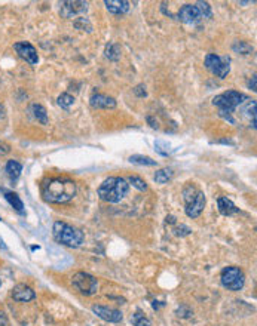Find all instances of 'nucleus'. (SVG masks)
I'll list each match as a JSON object with an SVG mask.
<instances>
[{"label": "nucleus", "instance_id": "f257e3e1", "mask_svg": "<svg viewBox=\"0 0 257 326\" xmlns=\"http://www.w3.org/2000/svg\"><path fill=\"white\" fill-rule=\"evenodd\" d=\"M42 196L49 203H66L76 196V184L71 179H51L42 187Z\"/></svg>", "mask_w": 257, "mask_h": 326}, {"label": "nucleus", "instance_id": "f03ea898", "mask_svg": "<svg viewBox=\"0 0 257 326\" xmlns=\"http://www.w3.org/2000/svg\"><path fill=\"white\" fill-rule=\"evenodd\" d=\"M130 184L126 179L120 176H110L103 181V184L98 187V196L101 200L107 203H119L125 196L128 195Z\"/></svg>", "mask_w": 257, "mask_h": 326}, {"label": "nucleus", "instance_id": "7ed1b4c3", "mask_svg": "<svg viewBox=\"0 0 257 326\" xmlns=\"http://www.w3.org/2000/svg\"><path fill=\"white\" fill-rule=\"evenodd\" d=\"M244 101H247V97L241 92L236 90H226L217 97L212 98V104L219 109L220 116L225 117L226 120H229L231 123H235L232 113L238 109Z\"/></svg>", "mask_w": 257, "mask_h": 326}, {"label": "nucleus", "instance_id": "20e7f679", "mask_svg": "<svg viewBox=\"0 0 257 326\" xmlns=\"http://www.w3.org/2000/svg\"><path fill=\"white\" fill-rule=\"evenodd\" d=\"M52 235H54V239L57 240L58 243H63L66 246H70V248H77L83 243L85 236L80 230L71 227L66 222H61V221H57L54 224V228H52Z\"/></svg>", "mask_w": 257, "mask_h": 326}, {"label": "nucleus", "instance_id": "39448f33", "mask_svg": "<svg viewBox=\"0 0 257 326\" xmlns=\"http://www.w3.org/2000/svg\"><path fill=\"white\" fill-rule=\"evenodd\" d=\"M222 285L229 291H239L245 283V276L239 267H226L220 274Z\"/></svg>", "mask_w": 257, "mask_h": 326}, {"label": "nucleus", "instance_id": "423d86ee", "mask_svg": "<svg viewBox=\"0 0 257 326\" xmlns=\"http://www.w3.org/2000/svg\"><path fill=\"white\" fill-rule=\"evenodd\" d=\"M205 67L214 76L225 79L231 71V60L228 57H219L216 54H208L205 57Z\"/></svg>", "mask_w": 257, "mask_h": 326}, {"label": "nucleus", "instance_id": "0eeeda50", "mask_svg": "<svg viewBox=\"0 0 257 326\" xmlns=\"http://www.w3.org/2000/svg\"><path fill=\"white\" fill-rule=\"evenodd\" d=\"M71 283L83 295H94L98 291V281L91 274L85 273V271L76 273L73 276V279H71Z\"/></svg>", "mask_w": 257, "mask_h": 326}, {"label": "nucleus", "instance_id": "6e6552de", "mask_svg": "<svg viewBox=\"0 0 257 326\" xmlns=\"http://www.w3.org/2000/svg\"><path fill=\"white\" fill-rule=\"evenodd\" d=\"M60 6H61L60 8V14H61L63 18H73V17L85 14L88 11V3L87 2H79V0L63 2Z\"/></svg>", "mask_w": 257, "mask_h": 326}, {"label": "nucleus", "instance_id": "1a4fd4ad", "mask_svg": "<svg viewBox=\"0 0 257 326\" xmlns=\"http://www.w3.org/2000/svg\"><path fill=\"white\" fill-rule=\"evenodd\" d=\"M14 49L17 51V54L25 60L30 65H36L39 63V55L37 51L34 49L33 44H30L28 42H20V43L14 44Z\"/></svg>", "mask_w": 257, "mask_h": 326}, {"label": "nucleus", "instance_id": "9d476101", "mask_svg": "<svg viewBox=\"0 0 257 326\" xmlns=\"http://www.w3.org/2000/svg\"><path fill=\"white\" fill-rule=\"evenodd\" d=\"M205 206V195L202 192H198L193 199H190L186 203V215L189 218H198Z\"/></svg>", "mask_w": 257, "mask_h": 326}, {"label": "nucleus", "instance_id": "9b49d317", "mask_svg": "<svg viewBox=\"0 0 257 326\" xmlns=\"http://www.w3.org/2000/svg\"><path fill=\"white\" fill-rule=\"evenodd\" d=\"M93 313L97 314L100 319L110 322V323H119L122 320V313L115 308H109V307H103V305H94Z\"/></svg>", "mask_w": 257, "mask_h": 326}, {"label": "nucleus", "instance_id": "f8f14e48", "mask_svg": "<svg viewBox=\"0 0 257 326\" xmlns=\"http://www.w3.org/2000/svg\"><path fill=\"white\" fill-rule=\"evenodd\" d=\"M179 18H180V21L186 22V24H196L202 20V15H201L199 9L196 8V5H185L179 12Z\"/></svg>", "mask_w": 257, "mask_h": 326}, {"label": "nucleus", "instance_id": "ddd939ff", "mask_svg": "<svg viewBox=\"0 0 257 326\" xmlns=\"http://www.w3.org/2000/svg\"><path fill=\"white\" fill-rule=\"evenodd\" d=\"M90 104L94 109H115L116 107L115 98L103 95V94H94L90 98Z\"/></svg>", "mask_w": 257, "mask_h": 326}, {"label": "nucleus", "instance_id": "4468645a", "mask_svg": "<svg viewBox=\"0 0 257 326\" xmlns=\"http://www.w3.org/2000/svg\"><path fill=\"white\" fill-rule=\"evenodd\" d=\"M12 297L14 300L17 301H21V303H27V301H31L36 298V294L34 291L30 288V286H25V285H18L14 292H12Z\"/></svg>", "mask_w": 257, "mask_h": 326}, {"label": "nucleus", "instance_id": "2eb2a0df", "mask_svg": "<svg viewBox=\"0 0 257 326\" xmlns=\"http://www.w3.org/2000/svg\"><path fill=\"white\" fill-rule=\"evenodd\" d=\"M107 11L110 14H115V15H119V14H125L130 11V2L126 0H106L104 2Z\"/></svg>", "mask_w": 257, "mask_h": 326}, {"label": "nucleus", "instance_id": "dca6fc26", "mask_svg": "<svg viewBox=\"0 0 257 326\" xmlns=\"http://www.w3.org/2000/svg\"><path fill=\"white\" fill-rule=\"evenodd\" d=\"M217 205H219V211L222 215L225 217H229V215H234L236 212H239V209L235 206V203L232 200H229L228 197H219L217 200Z\"/></svg>", "mask_w": 257, "mask_h": 326}, {"label": "nucleus", "instance_id": "f3484780", "mask_svg": "<svg viewBox=\"0 0 257 326\" xmlns=\"http://www.w3.org/2000/svg\"><path fill=\"white\" fill-rule=\"evenodd\" d=\"M30 111H31L33 117H34L37 122H40L42 125H47L48 114L44 106H40V104H31V106H30Z\"/></svg>", "mask_w": 257, "mask_h": 326}, {"label": "nucleus", "instance_id": "a211bd4d", "mask_svg": "<svg viewBox=\"0 0 257 326\" xmlns=\"http://www.w3.org/2000/svg\"><path fill=\"white\" fill-rule=\"evenodd\" d=\"M21 171H23V166L17 160H9L6 163V174L11 179H17L21 175Z\"/></svg>", "mask_w": 257, "mask_h": 326}, {"label": "nucleus", "instance_id": "6ab92c4d", "mask_svg": "<svg viewBox=\"0 0 257 326\" xmlns=\"http://www.w3.org/2000/svg\"><path fill=\"white\" fill-rule=\"evenodd\" d=\"M130 162L134 165H141V166H156V160H153L152 157H147V156H140V154L131 156Z\"/></svg>", "mask_w": 257, "mask_h": 326}, {"label": "nucleus", "instance_id": "aec40b11", "mask_svg": "<svg viewBox=\"0 0 257 326\" xmlns=\"http://www.w3.org/2000/svg\"><path fill=\"white\" fill-rule=\"evenodd\" d=\"M106 57L112 61H117L120 58V48L119 44L115 43V42H110V43L106 46V51H104Z\"/></svg>", "mask_w": 257, "mask_h": 326}, {"label": "nucleus", "instance_id": "412c9836", "mask_svg": "<svg viewBox=\"0 0 257 326\" xmlns=\"http://www.w3.org/2000/svg\"><path fill=\"white\" fill-rule=\"evenodd\" d=\"M6 200L18 211V212H23V202H21V199H20V196L15 195V193H6Z\"/></svg>", "mask_w": 257, "mask_h": 326}, {"label": "nucleus", "instance_id": "4be33fe9", "mask_svg": "<svg viewBox=\"0 0 257 326\" xmlns=\"http://www.w3.org/2000/svg\"><path fill=\"white\" fill-rule=\"evenodd\" d=\"M131 323L134 326H150V320L141 313V311H137L136 314H133V317H131Z\"/></svg>", "mask_w": 257, "mask_h": 326}, {"label": "nucleus", "instance_id": "5701e85b", "mask_svg": "<svg viewBox=\"0 0 257 326\" xmlns=\"http://www.w3.org/2000/svg\"><path fill=\"white\" fill-rule=\"evenodd\" d=\"M171 176H173V169H161L155 174V181L158 184H165L171 179Z\"/></svg>", "mask_w": 257, "mask_h": 326}, {"label": "nucleus", "instance_id": "b1692460", "mask_svg": "<svg viewBox=\"0 0 257 326\" xmlns=\"http://www.w3.org/2000/svg\"><path fill=\"white\" fill-rule=\"evenodd\" d=\"M126 182L128 184H131L133 187H136L137 190H140V192H146L147 190V184H146V181L144 179H141L140 176H130L128 179H126Z\"/></svg>", "mask_w": 257, "mask_h": 326}, {"label": "nucleus", "instance_id": "393cba45", "mask_svg": "<svg viewBox=\"0 0 257 326\" xmlns=\"http://www.w3.org/2000/svg\"><path fill=\"white\" fill-rule=\"evenodd\" d=\"M57 103H58V106H60V107H63V109H69V107L73 106L74 98L71 97L70 94H61V95L58 97Z\"/></svg>", "mask_w": 257, "mask_h": 326}, {"label": "nucleus", "instance_id": "a878e982", "mask_svg": "<svg viewBox=\"0 0 257 326\" xmlns=\"http://www.w3.org/2000/svg\"><path fill=\"white\" fill-rule=\"evenodd\" d=\"M196 8L199 9L202 18H211V17H212V11H211L210 3H207V2H198V3H196Z\"/></svg>", "mask_w": 257, "mask_h": 326}, {"label": "nucleus", "instance_id": "bb28decb", "mask_svg": "<svg viewBox=\"0 0 257 326\" xmlns=\"http://www.w3.org/2000/svg\"><path fill=\"white\" fill-rule=\"evenodd\" d=\"M234 51L242 54V55H250L253 52V46H250V44L245 43V42H238V43L234 44Z\"/></svg>", "mask_w": 257, "mask_h": 326}, {"label": "nucleus", "instance_id": "cd10ccee", "mask_svg": "<svg viewBox=\"0 0 257 326\" xmlns=\"http://www.w3.org/2000/svg\"><path fill=\"white\" fill-rule=\"evenodd\" d=\"M155 147H156V152L161 153L162 156H166V154L169 153V144H168V143H165V141L158 139V141L155 143Z\"/></svg>", "mask_w": 257, "mask_h": 326}, {"label": "nucleus", "instance_id": "c85d7f7f", "mask_svg": "<svg viewBox=\"0 0 257 326\" xmlns=\"http://www.w3.org/2000/svg\"><path fill=\"white\" fill-rule=\"evenodd\" d=\"M141 87H143V85H139V86L134 89V94L136 95H139V97H146V90H140Z\"/></svg>", "mask_w": 257, "mask_h": 326}, {"label": "nucleus", "instance_id": "c756f323", "mask_svg": "<svg viewBox=\"0 0 257 326\" xmlns=\"http://www.w3.org/2000/svg\"><path fill=\"white\" fill-rule=\"evenodd\" d=\"M248 87H250L251 90H256V74H253V79L248 82Z\"/></svg>", "mask_w": 257, "mask_h": 326}, {"label": "nucleus", "instance_id": "7c9ffc66", "mask_svg": "<svg viewBox=\"0 0 257 326\" xmlns=\"http://www.w3.org/2000/svg\"><path fill=\"white\" fill-rule=\"evenodd\" d=\"M0 248H2V249H6V245H5L3 239H0Z\"/></svg>", "mask_w": 257, "mask_h": 326}, {"label": "nucleus", "instance_id": "2f4dec72", "mask_svg": "<svg viewBox=\"0 0 257 326\" xmlns=\"http://www.w3.org/2000/svg\"><path fill=\"white\" fill-rule=\"evenodd\" d=\"M0 286H2V281H0Z\"/></svg>", "mask_w": 257, "mask_h": 326}, {"label": "nucleus", "instance_id": "473e14b6", "mask_svg": "<svg viewBox=\"0 0 257 326\" xmlns=\"http://www.w3.org/2000/svg\"><path fill=\"white\" fill-rule=\"evenodd\" d=\"M0 109H2V106H0Z\"/></svg>", "mask_w": 257, "mask_h": 326}]
</instances>
